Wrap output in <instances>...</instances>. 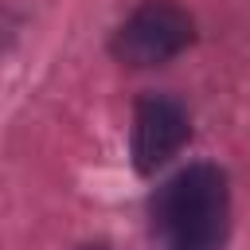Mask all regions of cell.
<instances>
[{
  "label": "cell",
  "instance_id": "cell-3",
  "mask_svg": "<svg viewBox=\"0 0 250 250\" xmlns=\"http://www.w3.org/2000/svg\"><path fill=\"white\" fill-rule=\"evenodd\" d=\"M191 141L188 105L172 94H145L133 109V164L137 172L164 168L184 145Z\"/></svg>",
  "mask_w": 250,
  "mask_h": 250
},
{
  "label": "cell",
  "instance_id": "cell-1",
  "mask_svg": "<svg viewBox=\"0 0 250 250\" xmlns=\"http://www.w3.org/2000/svg\"><path fill=\"white\" fill-rule=\"evenodd\" d=\"M152 234L164 250H223L230 184L219 164H188L152 195Z\"/></svg>",
  "mask_w": 250,
  "mask_h": 250
},
{
  "label": "cell",
  "instance_id": "cell-2",
  "mask_svg": "<svg viewBox=\"0 0 250 250\" xmlns=\"http://www.w3.org/2000/svg\"><path fill=\"white\" fill-rule=\"evenodd\" d=\"M195 39V20L172 4V0H145L125 16V23L113 31V59L125 66H164L176 55H184Z\"/></svg>",
  "mask_w": 250,
  "mask_h": 250
},
{
  "label": "cell",
  "instance_id": "cell-4",
  "mask_svg": "<svg viewBox=\"0 0 250 250\" xmlns=\"http://www.w3.org/2000/svg\"><path fill=\"white\" fill-rule=\"evenodd\" d=\"M82 250H113V246H82Z\"/></svg>",
  "mask_w": 250,
  "mask_h": 250
}]
</instances>
